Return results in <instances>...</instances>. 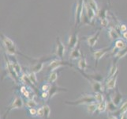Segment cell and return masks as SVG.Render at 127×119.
I'll list each match as a JSON object with an SVG mask.
<instances>
[{
	"label": "cell",
	"instance_id": "cell-1",
	"mask_svg": "<svg viewBox=\"0 0 127 119\" xmlns=\"http://www.w3.org/2000/svg\"><path fill=\"white\" fill-rule=\"evenodd\" d=\"M0 37H1L2 46L3 48L4 51L6 52V55H9L10 56H14L16 54H20L21 56H24L23 54H21L17 51L15 43L13 41L10 37H8L3 33H0Z\"/></svg>",
	"mask_w": 127,
	"mask_h": 119
},
{
	"label": "cell",
	"instance_id": "cell-21",
	"mask_svg": "<svg viewBox=\"0 0 127 119\" xmlns=\"http://www.w3.org/2000/svg\"><path fill=\"white\" fill-rule=\"evenodd\" d=\"M117 63H118V61L115 60H114L110 68H109V72L107 74V79L111 78V77L115 76V75H116L117 73H119V67H118Z\"/></svg>",
	"mask_w": 127,
	"mask_h": 119
},
{
	"label": "cell",
	"instance_id": "cell-22",
	"mask_svg": "<svg viewBox=\"0 0 127 119\" xmlns=\"http://www.w3.org/2000/svg\"><path fill=\"white\" fill-rule=\"evenodd\" d=\"M113 55H114V60H115L117 61H119V60L124 58V57L127 55V47L123 48V49L117 50Z\"/></svg>",
	"mask_w": 127,
	"mask_h": 119
},
{
	"label": "cell",
	"instance_id": "cell-2",
	"mask_svg": "<svg viewBox=\"0 0 127 119\" xmlns=\"http://www.w3.org/2000/svg\"><path fill=\"white\" fill-rule=\"evenodd\" d=\"M94 96L91 94H85L81 95L80 98H78L75 101H65V103L71 106H78V105H87L91 103H94Z\"/></svg>",
	"mask_w": 127,
	"mask_h": 119
},
{
	"label": "cell",
	"instance_id": "cell-31",
	"mask_svg": "<svg viewBox=\"0 0 127 119\" xmlns=\"http://www.w3.org/2000/svg\"><path fill=\"white\" fill-rule=\"evenodd\" d=\"M93 96H94L95 102L96 103L103 102V101L105 100V97L103 95V93H101V92H97V93H94L93 94Z\"/></svg>",
	"mask_w": 127,
	"mask_h": 119
},
{
	"label": "cell",
	"instance_id": "cell-16",
	"mask_svg": "<svg viewBox=\"0 0 127 119\" xmlns=\"http://www.w3.org/2000/svg\"><path fill=\"white\" fill-rule=\"evenodd\" d=\"M82 56H83V55H82L81 52L80 50L79 45L72 48L71 50H69V60H78Z\"/></svg>",
	"mask_w": 127,
	"mask_h": 119
},
{
	"label": "cell",
	"instance_id": "cell-30",
	"mask_svg": "<svg viewBox=\"0 0 127 119\" xmlns=\"http://www.w3.org/2000/svg\"><path fill=\"white\" fill-rule=\"evenodd\" d=\"M96 17L99 20L101 18H104V17H108V10L106 8H103L101 10H99L96 14Z\"/></svg>",
	"mask_w": 127,
	"mask_h": 119
},
{
	"label": "cell",
	"instance_id": "cell-15",
	"mask_svg": "<svg viewBox=\"0 0 127 119\" xmlns=\"http://www.w3.org/2000/svg\"><path fill=\"white\" fill-rule=\"evenodd\" d=\"M107 36L111 41H115L116 40L122 38L121 33L118 30V29H115L114 26H109L107 29Z\"/></svg>",
	"mask_w": 127,
	"mask_h": 119
},
{
	"label": "cell",
	"instance_id": "cell-34",
	"mask_svg": "<svg viewBox=\"0 0 127 119\" xmlns=\"http://www.w3.org/2000/svg\"><path fill=\"white\" fill-rule=\"evenodd\" d=\"M43 111H44V118L45 119H50L51 117V108L47 104H44L43 106Z\"/></svg>",
	"mask_w": 127,
	"mask_h": 119
},
{
	"label": "cell",
	"instance_id": "cell-42",
	"mask_svg": "<svg viewBox=\"0 0 127 119\" xmlns=\"http://www.w3.org/2000/svg\"><path fill=\"white\" fill-rule=\"evenodd\" d=\"M122 38L125 40V41L127 42V31L123 33H122Z\"/></svg>",
	"mask_w": 127,
	"mask_h": 119
},
{
	"label": "cell",
	"instance_id": "cell-24",
	"mask_svg": "<svg viewBox=\"0 0 127 119\" xmlns=\"http://www.w3.org/2000/svg\"><path fill=\"white\" fill-rule=\"evenodd\" d=\"M86 111L88 114L90 115H93V114L97 111V103H91L86 105Z\"/></svg>",
	"mask_w": 127,
	"mask_h": 119
},
{
	"label": "cell",
	"instance_id": "cell-14",
	"mask_svg": "<svg viewBox=\"0 0 127 119\" xmlns=\"http://www.w3.org/2000/svg\"><path fill=\"white\" fill-rule=\"evenodd\" d=\"M84 10L92 24H93L95 19L96 18V12L86 2L85 0L84 1Z\"/></svg>",
	"mask_w": 127,
	"mask_h": 119
},
{
	"label": "cell",
	"instance_id": "cell-32",
	"mask_svg": "<svg viewBox=\"0 0 127 119\" xmlns=\"http://www.w3.org/2000/svg\"><path fill=\"white\" fill-rule=\"evenodd\" d=\"M28 76H29L30 81H31V83H32V85L34 87H36L37 85V77H36V73L32 72H30L28 73Z\"/></svg>",
	"mask_w": 127,
	"mask_h": 119
},
{
	"label": "cell",
	"instance_id": "cell-17",
	"mask_svg": "<svg viewBox=\"0 0 127 119\" xmlns=\"http://www.w3.org/2000/svg\"><path fill=\"white\" fill-rule=\"evenodd\" d=\"M127 47V42L123 40L122 38H120V39H118L115 41L113 45V48L111 50V53L114 54V52L115 51L116 52L117 50H121V49H123V48H126Z\"/></svg>",
	"mask_w": 127,
	"mask_h": 119
},
{
	"label": "cell",
	"instance_id": "cell-4",
	"mask_svg": "<svg viewBox=\"0 0 127 119\" xmlns=\"http://www.w3.org/2000/svg\"><path fill=\"white\" fill-rule=\"evenodd\" d=\"M4 57H5L4 59H5V68H6V76L8 77L11 78L15 83H19L20 82V80H19L20 76H18V74L16 72L14 67H13V64L11 63L10 60L7 58L6 54H5V56H4Z\"/></svg>",
	"mask_w": 127,
	"mask_h": 119
},
{
	"label": "cell",
	"instance_id": "cell-9",
	"mask_svg": "<svg viewBox=\"0 0 127 119\" xmlns=\"http://www.w3.org/2000/svg\"><path fill=\"white\" fill-rule=\"evenodd\" d=\"M99 35H100V29L97 30L95 33H94L93 34L89 35V36H86L84 37V38L85 40V41L87 42V45L90 48H93L96 45L98 41H99Z\"/></svg>",
	"mask_w": 127,
	"mask_h": 119
},
{
	"label": "cell",
	"instance_id": "cell-43",
	"mask_svg": "<svg viewBox=\"0 0 127 119\" xmlns=\"http://www.w3.org/2000/svg\"><path fill=\"white\" fill-rule=\"evenodd\" d=\"M119 119H127V113L122 114V115L119 116Z\"/></svg>",
	"mask_w": 127,
	"mask_h": 119
},
{
	"label": "cell",
	"instance_id": "cell-11",
	"mask_svg": "<svg viewBox=\"0 0 127 119\" xmlns=\"http://www.w3.org/2000/svg\"><path fill=\"white\" fill-rule=\"evenodd\" d=\"M78 44H79V36H78V33L74 32L69 35L68 37L67 48L69 51L71 50L72 48L78 46Z\"/></svg>",
	"mask_w": 127,
	"mask_h": 119
},
{
	"label": "cell",
	"instance_id": "cell-25",
	"mask_svg": "<svg viewBox=\"0 0 127 119\" xmlns=\"http://www.w3.org/2000/svg\"><path fill=\"white\" fill-rule=\"evenodd\" d=\"M125 113H127V100H126L125 102L122 103L120 107H119V109H118V111L115 113H114L113 114L119 117L122 114H125Z\"/></svg>",
	"mask_w": 127,
	"mask_h": 119
},
{
	"label": "cell",
	"instance_id": "cell-29",
	"mask_svg": "<svg viewBox=\"0 0 127 119\" xmlns=\"http://www.w3.org/2000/svg\"><path fill=\"white\" fill-rule=\"evenodd\" d=\"M25 106L27 108H36L39 106V103L34 99H26V102L25 103Z\"/></svg>",
	"mask_w": 127,
	"mask_h": 119
},
{
	"label": "cell",
	"instance_id": "cell-41",
	"mask_svg": "<svg viewBox=\"0 0 127 119\" xmlns=\"http://www.w3.org/2000/svg\"><path fill=\"white\" fill-rule=\"evenodd\" d=\"M107 119H119L118 118V116L115 115V114H110L108 117H107Z\"/></svg>",
	"mask_w": 127,
	"mask_h": 119
},
{
	"label": "cell",
	"instance_id": "cell-40",
	"mask_svg": "<svg viewBox=\"0 0 127 119\" xmlns=\"http://www.w3.org/2000/svg\"><path fill=\"white\" fill-rule=\"evenodd\" d=\"M40 99H43V100H48L49 99V92L47 91H42L40 93Z\"/></svg>",
	"mask_w": 127,
	"mask_h": 119
},
{
	"label": "cell",
	"instance_id": "cell-38",
	"mask_svg": "<svg viewBox=\"0 0 127 119\" xmlns=\"http://www.w3.org/2000/svg\"><path fill=\"white\" fill-rule=\"evenodd\" d=\"M28 113L31 117L35 118L36 117V114H37V109L36 108H28Z\"/></svg>",
	"mask_w": 127,
	"mask_h": 119
},
{
	"label": "cell",
	"instance_id": "cell-35",
	"mask_svg": "<svg viewBox=\"0 0 127 119\" xmlns=\"http://www.w3.org/2000/svg\"><path fill=\"white\" fill-rule=\"evenodd\" d=\"M99 24H100V26H101L102 28H107V27H109V20H108V17H104V18H101L99 19Z\"/></svg>",
	"mask_w": 127,
	"mask_h": 119
},
{
	"label": "cell",
	"instance_id": "cell-18",
	"mask_svg": "<svg viewBox=\"0 0 127 119\" xmlns=\"http://www.w3.org/2000/svg\"><path fill=\"white\" fill-rule=\"evenodd\" d=\"M61 91H67V89H66V88L60 87L59 86L56 85L55 83L51 84V89H50L49 91H48V92H49V99H48V100H51L55 95H57L59 92H61Z\"/></svg>",
	"mask_w": 127,
	"mask_h": 119
},
{
	"label": "cell",
	"instance_id": "cell-33",
	"mask_svg": "<svg viewBox=\"0 0 127 119\" xmlns=\"http://www.w3.org/2000/svg\"><path fill=\"white\" fill-rule=\"evenodd\" d=\"M85 1L96 12V14H97V12L99 10V7H98V4L96 2L95 0H85Z\"/></svg>",
	"mask_w": 127,
	"mask_h": 119
},
{
	"label": "cell",
	"instance_id": "cell-13",
	"mask_svg": "<svg viewBox=\"0 0 127 119\" xmlns=\"http://www.w3.org/2000/svg\"><path fill=\"white\" fill-rule=\"evenodd\" d=\"M118 76H119V73H117L114 76L106 79V82L104 83L105 90H107V91H112V90L115 89V88L117 87Z\"/></svg>",
	"mask_w": 127,
	"mask_h": 119
},
{
	"label": "cell",
	"instance_id": "cell-36",
	"mask_svg": "<svg viewBox=\"0 0 127 119\" xmlns=\"http://www.w3.org/2000/svg\"><path fill=\"white\" fill-rule=\"evenodd\" d=\"M118 30L122 33H123L127 31V25L125 23H119L118 25Z\"/></svg>",
	"mask_w": 127,
	"mask_h": 119
},
{
	"label": "cell",
	"instance_id": "cell-10",
	"mask_svg": "<svg viewBox=\"0 0 127 119\" xmlns=\"http://www.w3.org/2000/svg\"><path fill=\"white\" fill-rule=\"evenodd\" d=\"M85 79H87V80L89 82L91 88H92V90L93 91L94 93H97V92L103 93V92L106 91L105 90V86L102 82L95 80V79H90V78H85Z\"/></svg>",
	"mask_w": 127,
	"mask_h": 119
},
{
	"label": "cell",
	"instance_id": "cell-5",
	"mask_svg": "<svg viewBox=\"0 0 127 119\" xmlns=\"http://www.w3.org/2000/svg\"><path fill=\"white\" fill-rule=\"evenodd\" d=\"M63 66H69V67H73V64L67 62V61H65L62 59H57L54 58L50 60L49 64H47V70L49 72H53L55 70L59 69L61 67H63Z\"/></svg>",
	"mask_w": 127,
	"mask_h": 119
},
{
	"label": "cell",
	"instance_id": "cell-27",
	"mask_svg": "<svg viewBox=\"0 0 127 119\" xmlns=\"http://www.w3.org/2000/svg\"><path fill=\"white\" fill-rule=\"evenodd\" d=\"M58 77H59V73L57 72V70L53 71V72H50L49 76L47 77V82L51 83V84L55 83L57 79H58Z\"/></svg>",
	"mask_w": 127,
	"mask_h": 119
},
{
	"label": "cell",
	"instance_id": "cell-6",
	"mask_svg": "<svg viewBox=\"0 0 127 119\" xmlns=\"http://www.w3.org/2000/svg\"><path fill=\"white\" fill-rule=\"evenodd\" d=\"M84 1L85 0H77L75 3L73 10V17H74V24L76 26L81 25V17L82 12L84 10Z\"/></svg>",
	"mask_w": 127,
	"mask_h": 119
},
{
	"label": "cell",
	"instance_id": "cell-20",
	"mask_svg": "<svg viewBox=\"0 0 127 119\" xmlns=\"http://www.w3.org/2000/svg\"><path fill=\"white\" fill-rule=\"evenodd\" d=\"M89 68V64L87 62L85 56H82L77 60V70L78 71L85 72Z\"/></svg>",
	"mask_w": 127,
	"mask_h": 119
},
{
	"label": "cell",
	"instance_id": "cell-19",
	"mask_svg": "<svg viewBox=\"0 0 127 119\" xmlns=\"http://www.w3.org/2000/svg\"><path fill=\"white\" fill-rule=\"evenodd\" d=\"M47 60H43L42 61H40V60H39V59H38L37 62L35 63L34 65L32 66L31 68H30V70H31L30 72H35L36 74L38 73V72H40L43 70V67H44V61L46 62V61H47Z\"/></svg>",
	"mask_w": 127,
	"mask_h": 119
},
{
	"label": "cell",
	"instance_id": "cell-8",
	"mask_svg": "<svg viewBox=\"0 0 127 119\" xmlns=\"http://www.w3.org/2000/svg\"><path fill=\"white\" fill-rule=\"evenodd\" d=\"M65 52V46L63 44V42L61 41L59 37H57L56 39V45L55 48V55L58 57L59 59L63 60Z\"/></svg>",
	"mask_w": 127,
	"mask_h": 119
},
{
	"label": "cell",
	"instance_id": "cell-23",
	"mask_svg": "<svg viewBox=\"0 0 127 119\" xmlns=\"http://www.w3.org/2000/svg\"><path fill=\"white\" fill-rule=\"evenodd\" d=\"M11 57H12V59L10 60V61H11V63L13 64V67H14V70L16 71V72L18 74V76H20V75L22 73V69H21V65L18 63L17 60L15 58V56H11Z\"/></svg>",
	"mask_w": 127,
	"mask_h": 119
},
{
	"label": "cell",
	"instance_id": "cell-44",
	"mask_svg": "<svg viewBox=\"0 0 127 119\" xmlns=\"http://www.w3.org/2000/svg\"><path fill=\"white\" fill-rule=\"evenodd\" d=\"M0 119H1V118H0Z\"/></svg>",
	"mask_w": 127,
	"mask_h": 119
},
{
	"label": "cell",
	"instance_id": "cell-37",
	"mask_svg": "<svg viewBox=\"0 0 127 119\" xmlns=\"http://www.w3.org/2000/svg\"><path fill=\"white\" fill-rule=\"evenodd\" d=\"M51 87V83L47 82L45 83H43V84L41 86L40 90H41V91H47L48 92L50 91Z\"/></svg>",
	"mask_w": 127,
	"mask_h": 119
},
{
	"label": "cell",
	"instance_id": "cell-39",
	"mask_svg": "<svg viewBox=\"0 0 127 119\" xmlns=\"http://www.w3.org/2000/svg\"><path fill=\"white\" fill-rule=\"evenodd\" d=\"M36 117L38 118H44V111H43V107H40L37 108V114H36Z\"/></svg>",
	"mask_w": 127,
	"mask_h": 119
},
{
	"label": "cell",
	"instance_id": "cell-26",
	"mask_svg": "<svg viewBox=\"0 0 127 119\" xmlns=\"http://www.w3.org/2000/svg\"><path fill=\"white\" fill-rule=\"evenodd\" d=\"M119 107H116V106L112 103V101L111 100L110 97H109V99L107 101V111L110 114H114L115 113Z\"/></svg>",
	"mask_w": 127,
	"mask_h": 119
},
{
	"label": "cell",
	"instance_id": "cell-12",
	"mask_svg": "<svg viewBox=\"0 0 127 119\" xmlns=\"http://www.w3.org/2000/svg\"><path fill=\"white\" fill-rule=\"evenodd\" d=\"M109 97H110L112 103L118 107H119V106L122 103V101H123V95L119 91V87H116L115 93H113L112 95Z\"/></svg>",
	"mask_w": 127,
	"mask_h": 119
},
{
	"label": "cell",
	"instance_id": "cell-28",
	"mask_svg": "<svg viewBox=\"0 0 127 119\" xmlns=\"http://www.w3.org/2000/svg\"><path fill=\"white\" fill-rule=\"evenodd\" d=\"M105 111H107V100L97 103V111L96 112L98 114H102Z\"/></svg>",
	"mask_w": 127,
	"mask_h": 119
},
{
	"label": "cell",
	"instance_id": "cell-3",
	"mask_svg": "<svg viewBox=\"0 0 127 119\" xmlns=\"http://www.w3.org/2000/svg\"><path fill=\"white\" fill-rule=\"evenodd\" d=\"M25 106V101L23 100V99L21 98V96H17L16 95L13 100L10 102V103L9 104V106L6 108V111L4 114V118L3 119H6L7 114L10 113L11 111L13 110H15V109H21V108H23Z\"/></svg>",
	"mask_w": 127,
	"mask_h": 119
},
{
	"label": "cell",
	"instance_id": "cell-7",
	"mask_svg": "<svg viewBox=\"0 0 127 119\" xmlns=\"http://www.w3.org/2000/svg\"><path fill=\"white\" fill-rule=\"evenodd\" d=\"M112 48H113V45L107 46V47L93 51V57L95 62V67H97L99 60H101L104 56H106L109 52H111Z\"/></svg>",
	"mask_w": 127,
	"mask_h": 119
}]
</instances>
